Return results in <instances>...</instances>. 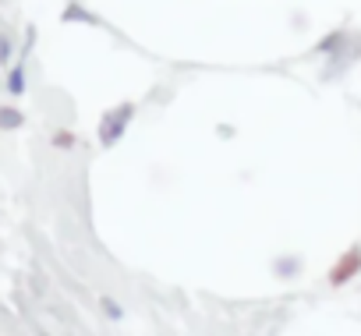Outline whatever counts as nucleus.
<instances>
[{"label": "nucleus", "mask_w": 361, "mask_h": 336, "mask_svg": "<svg viewBox=\"0 0 361 336\" xmlns=\"http://www.w3.org/2000/svg\"><path fill=\"white\" fill-rule=\"evenodd\" d=\"M8 61H11V39L0 36V64H8Z\"/></svg>", "instance_id": "nucleus-3"}, {"label": "nucleus", "mask_w": 361, "mask_h": 336, "mask_svg": "<svg viewBox=\"0 0 361 336\" xmlns=\"http://www.w3.org/2000/svg\"><path fill=\"white\" fill-rule=\"evenodd\" d=\"M18 124H22V113L18 110H8V106L0 110V127H18Z\"/></svg>", "instance_id": "nucleus-2"}, {"label": "nucleus", "mask_w": 361, "mask_h": 336, "mask_svg": "<svg viewBox=\"0 0 361 336\" xmlns=\"http://www.w3.org/2000/svg\"><path fill=\"white\" fill-rule=\"evenodd\" d=\"M8 92H11V96H22V92H25V68H22V64L8 75Z\"/></svg>", "instance_id": "nucleus-1"}]
</instances>
